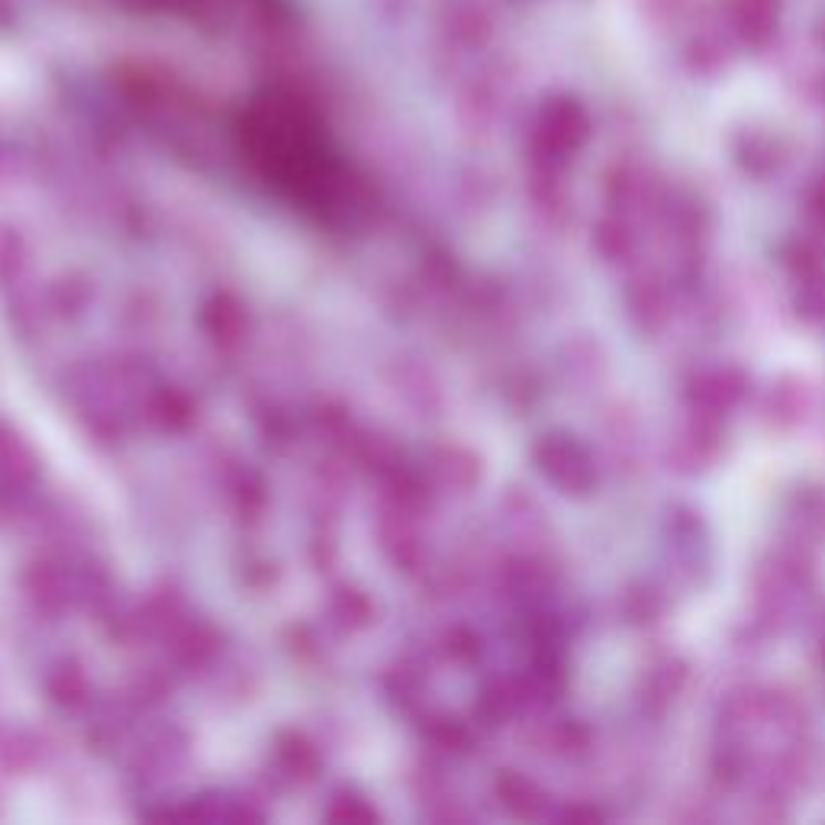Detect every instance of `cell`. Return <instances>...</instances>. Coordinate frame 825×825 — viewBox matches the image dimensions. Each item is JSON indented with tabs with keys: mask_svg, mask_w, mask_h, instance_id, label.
Here are the masks:
<instances>
[{
	"mask_svg": "<svg viewBox=\"0 0 825 825\" xmlns=\"http://www.w3.org/2000/svg\"><path fill=\"white\" fill-rule=\"evenodd\" d=\"M143 10H161V13H194L203 0H133Z\"/></svg>",
	"mask_w": 825,
	"mask_h": 825,
	"instance_id": "obj_1",
	"label": "cell"
}]
</instances>
